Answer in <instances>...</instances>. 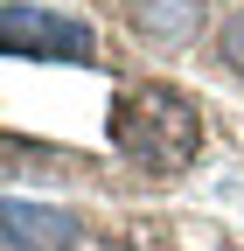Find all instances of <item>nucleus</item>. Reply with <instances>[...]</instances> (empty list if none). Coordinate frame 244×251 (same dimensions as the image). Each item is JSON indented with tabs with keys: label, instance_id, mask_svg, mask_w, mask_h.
Masks as SVG:
<instances>
[{
	"label": "nucleus",
	"instance_id": "f257e3e1",
	"mask_svg": "<svg viewBox=\"0 0 244 251\" xmlns=\"http://www.w3.org/2000/svg\"><path fill=\"white\" fill-rule=\"evenodd\" d=\"M202 147V112L174 84H126L112 98V153L140 175H181Z\"/></svg>",
	"mask_w": 244,
	"mask_h": 251
},
{
	"label": "nucleus",
	"instance_id": "f03ea898",
	"mask_svg": "<svg viewBox=\"0 0 244 251\" xmlns=\"http://www.w3.org/2000/svg\"><path fill=\"white\" fill-rule=\"evenodd\" d=\"M0 42L21 63H98V28L63 7H35V0H7L0 7Z\"/></svg>",
	"mask_w": 244,
	"mask_h": 251
},
{
	"label": "nucleus",
	"instance_id": "39448f33",
	"mask_svg": "<svg viewBox=\"0 0 244 251\" xmlns=\"http://www.w3.org/2000/svg\"><path fill=\"white\" fill-rule=\"evenodd\" d=\"M217 49H223V63H230V77H244V7L223 21V35H217Z\"/></svg>",
	"mask_w": 244,
	"mask_h": 251
},
{
	"label": "nucleus",
	"instance_id": "7ed1b4c3",
	"mask_svg": "<svg viewBox=\"0 0 244 251\" xmlns=\"http://www.w3.org/2000/svg\"><path fill=\"white\" fill-rule=\"evenodd\" d=\"M119 7H126V28H133L140 42H161V49L195 42L202 21H209L202 0H119Z\"/></svg>",
	"mask_w": 244,
	"mask_h": 251
},
{
	"label": "nucleus",
	"instance_id": "20e7f679",
	"mask_svg": "<svg viewBox=\"0 0 244 251\" xmlns=\"http://www.w3.org/2000/svg\"><path fill=\"white\" fill-rule=\"evenodd\" d=\"M77 216L42 209V202H7V251H77Z\"/></svg>",
	"mask_w": 244,
	"mask_h": 251
}]
</instances>
